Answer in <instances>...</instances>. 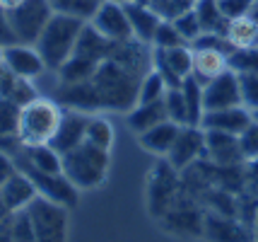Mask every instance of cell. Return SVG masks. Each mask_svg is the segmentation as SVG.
Listing matches in <instances>:
<instances>
[{"label":"cell","instance_id":"1","mask_svg":"<svg viewBox=\"0 0 258 242\" xmlns=\"http://www.w3.org/2000/svg\"><path fill=\"white\" fill-rule=\"evenodd\" d=\"M143 75L145 73L131 68L116 58H106L92 78L101 97V109L131 112L138 104V87H140Z\"/></svg>","mask_w":258,"mask_h":242},{"label":"cell","instance_id":"2","mask_svg":"<svg viewBox=\"0 0 258 242\" xmlns=\"http://www.w3.org/2000/svg\"><path fill=\"white\" fill-rule=\"evenodd\" d=\"M85 24L87 22H82L78 17L53 12V17L48 20L46 29L41 32V36L36 39V44H34V46L39 49L41 58L46 61V68L58 70L68 58L73 56L75 44H78Z\"/></svg>","mask_w":258,"mask_h":242},{"label":"cell","instance_id":"3","mask_svg":"<svg viewBox=\"0 0 258 242\" xmlns=\"http://www.w3.org/2000/svg\"><path fill=\"white\" fill-rule=\"evenodd\" d=\"M60 119H63V107L56 100L36 97V100L24 104L22 112H20L17 138L24 148L51 146V140L56 136L58 126H60Z\"/></svg>","mask_w":258,"mask_h":242},{"label":"cell","instance_id":"4","mask_svg":"<svg viewBox=\"0 0 258 242\" xmlns=\"http://www.w3.org/2000/svg\"><path fill=\"white\" fill-rule=\"evenodd\" d=\"M111 150H101L92 143H82L78 148L63 153V174L80 191L97 189L106 182V174L111 167Z\"/></svg>","mask_w":258,"mask_h":242},{"label":"cell","instance_id":"5","mask_svg":"<svg viewBox=\"0 0 258 242\" xmlns=\"http://www.w3.org/2000/svg\"><path fill=\"white\" fill-rule=\"evenodd\" d=\"M181 189V172L167 160L159 158L157 165L152 167V172L147 177L145 184V196H147V211L152 218L162 220L167 216V211L174 206V201L179 199Z\"/></svg>","mask_w":258,"mask_h":242},{"label":"cell","instance_id":"6","mask_svg":"<svg viewBox=\"0 0 258 242\" xmlns=\"http://www.w3.org/2000/svg\"><path fill=\"white\" fill-rule=\"evenodd\" d=\"M24 211L32 220L36 242H68V225H70L68 211L70 208L60 206L51 199L36 196Z\"/></svg>","mask_w":258,"mask_h":242},{"label":"cell","instance_id":"7","mask_svg":"<svg viewBox=\"0 0 258 242\" xmlns=\"http://www.w3.org/2000/svg\"><path fill=\"white\" fill-rule=\"evenodd\" d=\"M51 0H24L20 8L5 12L12 34L20 44H36V39L46 29L48 20L53 17Z\"/></svg>","mask_w":258,"mask_h":242},{"label":"cell","instance_id":"8","mask_svg":"<svg viewBox=\"0 0 258 242\" xmlns=\"http://www.w3.org/2000/svg\"><path fill=\"white\" fill-rule=\"evenodd\" d=\"M12 158H15L17 170H22V172L34 182V186H36L39 196L51 199V201H56V204H60V206H66V208H73L75 204H78L80 189L73 184L70 179H68L66 174H48V172H41V170L32 167L29 162L24 160L22 148L17 150Z\"/></svg>","mask_w":258,"mask_h":242},{"label":"cell","instance_id":"9","mask_svg":"<svg viewBox=\"0 0 258 242\" xmlns=\"http://www.w3.org/2000/svg\"><path fill=\"white\" fill-rule=\"evenodd\" d=\"M203 218H205V208L198 199H193L186 189H181L179 199L174 201V206L167 211V216L162 218V225L167 232L183 235V237H203Z\"/></svg>","mask_w":258,"mask_h":242},{"label":"cell","instance_id":"10","mask_svg":"<svg viewBox=\"0 0 258 242\" xmlns=\"http://www.w3.org/2000/svg\"><path fill=\"white\" fill-rule=\"evenodd\" d=\"M152 68L164 78L169 90L181 87L186 78L193 75V49L191 44L174 49H155L152 54Z\"/></svg>","mask_w":258,"mask_h":242},{"label":"cell","instance_id":"11","mask_svg":"<svg viewBox=\"0 0 258 242\" xmlns=\"http://www.w3.org/2000/svg\"><path fill=\"white\" fill-rule=\"evenodd\" d=\"M90 24L101 36H106L109 41H113V44H121V41H131L133 39L131 20L125 15L123 3H118V0H104Z\"/></svg>","mask_w":258,"mask_h":242},{"label":"cell","instance_id":"12","mask_svg":"<svg viewBox=\"0 0 258 242\" xmlns=\"http://www.w3.org/2000/svg\"><path fill=\"white\" fill-rule=\"evenodd\" d=\"M208 158V146H205V131L203 126H181L179 136L174 140V146L169 150L167 160L183 172L186 167L196 165L198 160Z\"/></svg>","mask_w":258,"mask_h":242},{"label":"cell","instance_id":"13","mask_svg":"<svg viewBox=\"0 0 258 242\" xmlns=\"http://www.w3.org/2000/svg\"><path fill=\"white\" fill-rule=\"evenodd\" d=\"M203 240L205 242H253V230L234 216H222L205 211L203 218Z\"/></svg>","mask_w":258,"mask_h":242},{"label":"cell","instance_id":"14","mask_svg":"<svg viewBox=\"0 0 258 242\" xmlns=\"http://www.w3.org/2000/svg\"><path fill=\"white\" fill-rule=\"evenodd\" d=\"M205 94V112L227 109V107H241V90H239V75L227 68L217 78L203 85Z\"/></svg>","mask_w":258,"mask_h":242},{"label":"cell","instance_id":"15","mask_svg":"<svg viewBox=\"0 0 258 242\" xmlns=\"http://www.w3.org/2000/svg\"><path fill=\"white\" fill-rule=\"evenodd\" d=\"M5 66L24 80H34L46 70V61L41 58L34 44H8L5 46Z\"/></svg>","mask_w":258,"mask_h":242},{"label":"cell","instance_id":"16","mask_svg":"<svg viewBox=\"0 0 258 242\" xmlns=\"http://www.w3.org/2000/svg\"><path fill=\"white\" fill-rule=\"evenodd\" d=\"M92 114H85V112H78V109H63V119H60V126H58L56 136L51 140V146L63 155L68 150L78 148L85 143V136H87V121H90Z\"/></svg>","mask_w":258,"mask_h":242},{"label":"cell","instance_id":"17","mask_svg":"<svg viewBox=\"0 0 258 242\" xmlns=\"http://www.w3.org/2000/svg\"><path fill=\"white\" fill-rule=\"evenodd\" d=\"M58 104L63 109H78L85 114H94L101 109V97L97 92V85L92 80L70 82L58 87Z\"/></svg>","mask_w":258,"mask_h":242},{"label":"cell","instance_id":"18","mask_svg":"<svg viewBox=\"0 0 258 242\" xmlns=\"http://www.w3.org/2000/svg\"><path fill=\"white\" fill-rule=\"evenodd\" d=\"M205 146H208V160L213 165H220V167L244 165V155L239 148V136H234V133L205 131Z\"/></svg>","mask_w":258,"mask_h":242},{"label":"cell","instance_id":"19","mask_svg":"<svg viewBox=\"0 0 258 242\" xmlns=\"http://www.w3.org/2000/svg\"><path fill=\"white\" fill-rule=\"evenodd\" d=\"M123 8L128 20H131L133 39L143 41V44H152L159 24H162V15L157 10H152L150 5H145V3H138V0H125Z\"/></svg>","mask_w":258,"mask_h":242},{"label":"cell","instance_id":"20","mask_svg":"<svg viewBox=\"0 0 258 242\" xmlns=\"http://www.w3.org/2000/svg\"><path fill=\"white\" fill-rule=\"evenodd\" d=\"M253 121V116L246 107H227V109H215V112H205L201 126L205 131H222V133H234L239 136L244 128Z\"/></svg>","mask_w":258,"mask_h":242},{"label":"cell","instance_id":"21","mask_svg":"<svg viewBox=\"0 0 258 242\" xmlns=\"http://www.w3.org/2000/svg\"><path fill=\"white\" fill-rule=\"evenodd\" d=\"M36 196H39L36 186H34V182L22 170H17L5 184L0 186V199H3V204H5V208H8L10 213L24 211Z\"/></svg>","mask_w":258,"mask_h":242},{"label":"cell","instance_id":"22","mask_svg":"<svg viewBox=\"0 0 258 242\" xmlns=\"http://www.w3.org/2000/svg\"><path fill=\"white\" fill-rule=\"evenodd\" d=\"M113 46H116L113 41H109L106 36H101L99 32L87 22L85 29H82V34H80V39H78V44H75V51H73V54H78V56L87 58L92 63L101 66L106 58H111Z\"/></svg>","mask_w":258,"mask_h":242},{"label":"cell","instance_id":"23","mask_svg":"<svg viewBox=\"0 0 258 242\" xmlns=\"http://www.w3.org/2000/svg\"><path fill=\"white\" fill-rule=\"evenodd\" d=\"M181 126L179 124H174V121H162L157 124L155 128H150L145 133H140L138 136V143L147 150V153H152V155H157V158H167L171 146H174V140L179 136Z\"/></svg>","mask_w":258,"mask_h":242},{"label":"cell","instance_id":"24","mask_svg":"<svg viewBox=\"0 0 258 242\" xmlns=\"http://www.w3.org/2000/svg\"><path fill=\"white\" fill-rule=\"evenodd\" d=\"M167 119L169 114H167V107H164V100H159V102L135 104L133 109L128 112V116H125V124L131 126V131H135L140 136V133L155 128L157 124L167 121Z\"/></svg>","mask_w":258,"mask_h":242},{"label":"cell","instance_id":"25","mask_svg":"<svg viewBox=\"0 0 258 242\" xmlns=\"http://www.w3.org/2000/svg\"><path fill=\"white\" fill-rule=\"evenodd\" d=\"M193 49V46H191ZM227 66V54L215 51V49H193V78L198 82H210L217 78L220 73H225Z\"/></svg>","mask_w":258,"mask_h":242},{"label":"cell","instance_id":"26","mask_svg":"<svg viewBox=\"0 0 258 242\" xmlns=\"http://www.w3.org/2000/svg\"><path fill=\"white\" fill-rule=\"evenodd\" d=\"M193 10L201 20V27L205 34H225L227 36V27H229V20H227L222 10H220V0H196L193 3Z\"/></svg>","mask_w":258,"mask_h":242},{"label":"cell","instance_id":"27","mask_svg":"<svg viewBox=\"0 0 258 242\" xmlns=\"http://www.w3.org/2000/svg\"><path fill=\"white\" fill-rule=\"evenodd\" d=\"M22 155L32 167L41 170V172L63 174V155H60L53 146H32V148H22Z\"/></svg>","mask_w":258,"mask_h":242},{"label":"cell","instance_id":"28","mask_svg":"<svg viewBox=\"0 0 258 242\" xmlns=\"http://www.w3.org/2000/svg\"><path fill=\"white\" fill-rule=\"evenodd\" d=\"M227 39H229V44H232L234 49L256 46L258 44V20L253 17V15H244V17L229 20Z\"/></svg>","mask_w":258,"mask_h":242},{"label":"cell","instance_id":"29","mask_svg":"<svg viewBox=\"0 0 258 242\" xmlns=\"http://www.w3.org/2000/svg\"><path fill=\"white\" fill-rule=\"evenodd\" d=\"M183 92V102H186V112H188V126H201L203 116H205V94H203V82L196 78H186L181 85Z\"/></svg>","mask_w":258,"mask_h":242},{"label":"cell","instance_id":"30","mask_svg":"<svg viewBox=\"0 0 258 242\" xmlns=\"http://www.w3.org/2000/svg\"><path fill=\"white\" fill-rule=\"evenodd\" d=\"M87 143L97 146L101 150H111L113 140H116V131H113V124L106 119V116L92 114L90 121H87V136H85Z\"/></svg>","mask_w":258,"mask_h":242},{"label":"cell","instance_id":"31","mask_svg":"<svg viewBox=\"0 0 258 242\" xmlns=\"http://www.w3.org/2000/svg\"><path fill=\"white\" fill-rule=\"evenodd\" d=\"M101 3L104 0H51V5H53L56 12L78 17L82 22H92V17L97 15Z\"/></svg>","mask_w":258,"mask_h":242},{"label":"cell","instance_id":"32","mask_svg":"<svg viewBox=\"0 0 258 242\" xmlns=\"http://www.w3.org/2000/svg\"><path fill=\"white\" fill-rule=\"evenodd\" d=\"M167 90L169 87H167V82H164V78H162L155 68H150L145 75H143L140 87H138V104L159 102V100H164Z\"/></svg>","mask_w":258,"mask_h":242},{"label":"cell","instance_id":"33","mask_svg":"<svg viewBox=\"0 0 258 242\" xmlns=\"http://www.w3.org/2000/svg\"><path fill=\"white\" fill-rule=\"evenodd\" d=\"M20 104L10 100H0V140L3 138H17L20 131Z\"/></svg>","mask_w":258,"mask_h":242},{"label":"cell","instance_id":"34","mask_svg":"<svg viewBox=\"0 0 258 242\" xmlns=\"http://www.w3.org/2000/svg\"><path fill=\"white\" fill-rule=\"evenodd\" d=\"M227 66L234 73H258V44L246 49H234L227 56Z\"/></svg>","mask_w":258,"mask_h":242},{"label":"cell","instance_id":"35","mask_svg":"<svg viewBox=\"0 0 258 242\" xmlns=\"http://www.w3.org/2000/svg\"><path fill=\"white\" fill-rule=\"evenodd\" d=\"M164 107H167L169 121H174V124H179V126H188V112H186V102H183L181 87L167 90V94H164Z\"/></svg>","mask_w":258,"mask_h":242},{"label":"cell","instance_id":"36","mask_svg":"<svg viewBox=\"0 0 258 242\" xmlns=\"http://www.w3.org/2000/svg\"><path fill=\"white\" fill-rule=\"evenodd\" d=\"M174 27L179 29V34L188 41V44H193L198 36L203 34V27H201V20H198V15H196V10H186V12H181V15H176L174 20Z\"/></svg>","mask_w":258,"mask_h":242},{"label":"cell","instance_id":"37","mask_svg":"<svg viewBox=\"0 0 258 242\" xmlns=\"http://www.w3.org/2000/svg\"><path fill=\"white\" fill-rule=\"evenodd\" d=\"M183 44H188V41L179 34V29L174 27V22H171V20H162L157 34L152 39V46L155 49H174V46H183Z\"/></svg>","mask_w":258,"mask_h":242},{"label":"cell","instance_id":"38","mask_svg":"<svg viewBox=\"0 0 258 242\" xmlns=\"http://www.w3.org/2000/svg\"><path fill=\"white\" fill-rule=\"evenodd\" d=\"M239 75V90H241V104L248 112L258 109V73H236Z\"/></svg>","mask_w":258,"mask_h":242},{"label":"cell","instance_id":"39","mask_svg":"<svg viewBox=\"0 0 258 242\" xmlns=\"http://www.w3.org/2000/svg\"><path fill=\"white\" fill-rule=\"evenodd\" d=\"M239 148L244 155V162L258 158V121H251L241 133H239Z\"/></svg>","mask_w":258,"mask_h":242},{"label":"cell","instance_id":"40","mask_svg":"<svg viewBox=\"0 0 258 242\" xmlns=\"http://www.w3.org/2000/svg\"><path fill=\"white\" fill-rule=\"evenodd\" d=\"M12 242H36L32 220L27 216V211H20L12 216Z\"/></svg>","mask_w":258,"mask_h":242},{"label":"cell","instance_id":"41","mask_svg":"<svg viewBox=\"0 0 258 242\" xmlns=\"http://www.w3.org/2000/svg\"><path fill=\"white\" fill-rule=\"evenodd\" d=\"M256 8V0H220V10L227 20H236V17H244L251 15Z\"/></svg>","mask_w":258,"mask_h":242},{"label":"cell","instance_id":"42","mask_svg":"<svg viewBox=\"0 0 258 242\" xmlns=\"http://www.w3.org/2000/svg\"><path fill=\"white\" fill-rule=\"evenodd\" d=\"M17 82H20V75H15L8 66H0V100H10Z\"/></svg>","mask_w":258,"mask_h":242},{"label":"cell","instance_id":"43","mask_svg":"<svg viewBox=\"0 0 258 242\" xmlns=\"http://www.w3.org/2000/svg\"><path fill=\"white\" fill-rule=\"evenodd\" d=\"M17 172V165H15V158H12L10 153H5V150H0V186L5 184L8 179H10L12 174Z\"/></svg>","mask_w":258,"mask_h":242},{"label":"cell","instance_id":"44","mask_svg":"<svg viewBox=\"0 0 258 242\" xmlns=\"http://www.w3.org/2000/svg\"><path fill=\"white\" fill-rule=\"evenodd\" d=\"M15 41H17V39L12 34L10 24H8V15H5V10H0V44L8 46V44H15Z\"/></svg>","mask_w":258,"mask_h":242},{"label":"cell","instance_id":"45","mask_svg":"<svg viewBox=\"0 0 258 242\" xmlns=\"http://www.w3.org/2000/svg\"><path fill=\"white\" fill-rule=\"evenodd\" d=\"M15 216V213H12ZM12 216L0 225V242H12Z\"/></svg>","mask_w":258,"mask_h":242},{"label":"cell","instance_id":"46","mask_svg":"<svg viewBox=\"0 0 258 242\" xmlns=\"http://www.w3.org/2000/svg\"><path fill=\"white\" fill-rule=\"evenodd\" d=\"M24 0H0V10H5V12H10L15 10V8H20Z\"/></svg>","mask_w":258,"mask_h":242},{"label":"cell","instance_id":"47","mask_svg":"<svg viewBox=\"0 0 258 242\" xmlns=\"http://www.w3.org/2000/svg\"><path fill=\"white\" fill-rule=\"evenodd\" d=\"M0 66H5V46L0 44Z\"/></svg>","mask_w":258,"mask_h":242},{"label":"cell","instance_id":"48","mask_svg":"<svg viewBox=\"0 0 258 242\" xmlns=\"http://www.w3.org/2000/svg\"><path fill=\"white\" fill-rule=\"evenodd\" d=\"M253 242H258V216H256V223H253Z\"/></svg>","mask_w":258,"mask_h":242},{"label":"cell","instance_id":"49","mask_svg":"<svg viewBox=\"0 0 258 242\" xmlns=\"http://www.w3.org/2000/svg\"><path fill=\"white\" fill-rule=\"evenodd\" d=\"M251 116H253V121H258V109L256 112H251Z\"/></svg>","mask_w":258,"mask_h":242},{"label":"cell","instance_id":"50","mask_svg":"<svg viewBox=\"0 0 258 242\" xmlns=\"http://www.w3.org/2000/svg\"><path fill=\"white\" fill-rule=\"evenodd\" d=\"M118 3H125V0H118Z\"/></svg>","mask_w":258,"mask_h":242}]
</instances>
